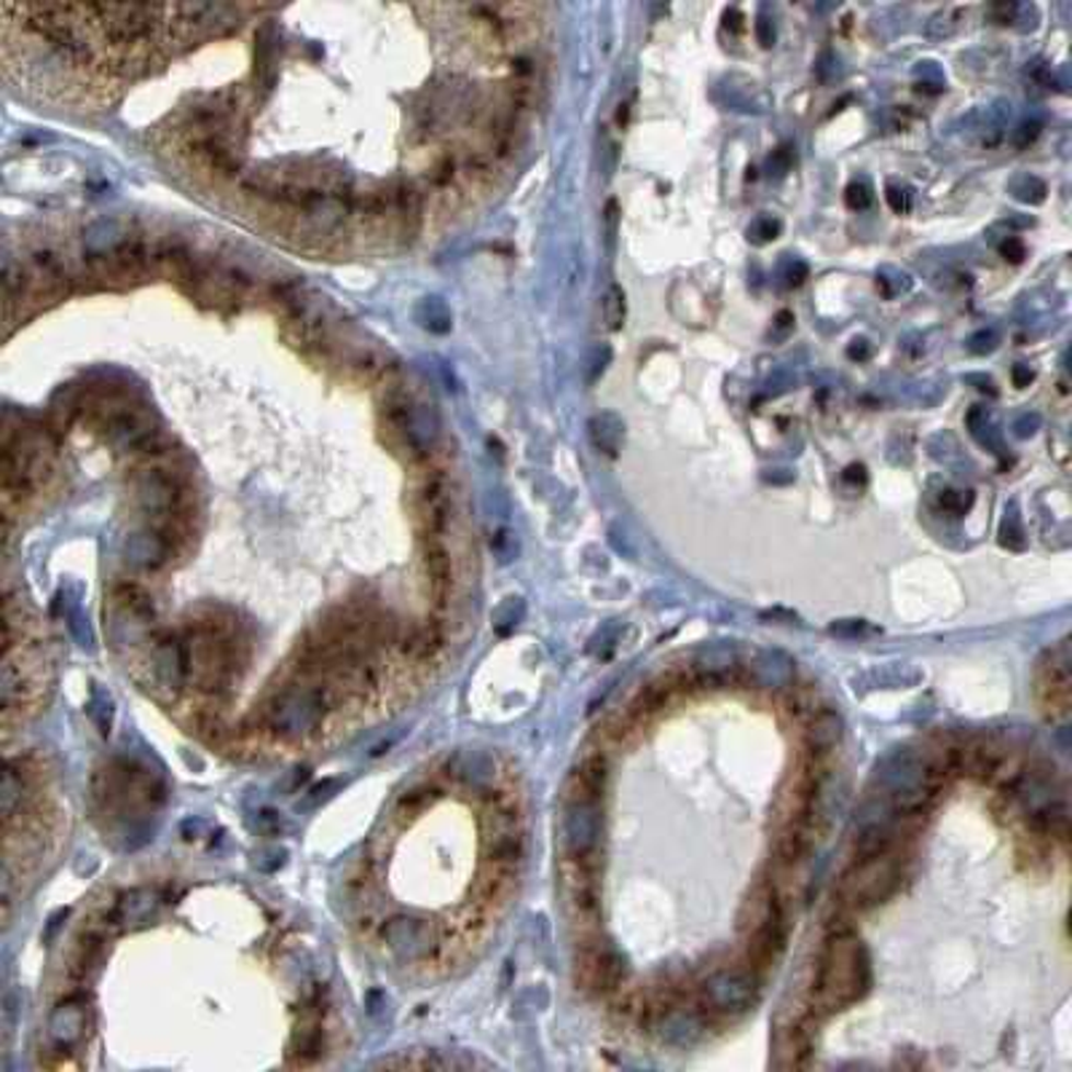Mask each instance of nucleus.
I'll list each match as a JSON object with an SVG mask.
<instances>
[{
  "instance_id": "f257e3e1",
  "label": "nucleus",
  "mask_w": 1072,
  "mask_h": 1072,
  "mask_svg": "<svg viewBox=\"0 0 1072 1072\" xmlns=\"http://www.w3.org/2000/svg\"><path fill=\"white\" fill-rule=\"evenodd\" d=\"M872 990V963L855 933H829L810 990V1016L826 1019L853 1008Z\"/></svg>"
},
{
  "instance_id": "f03ea898",
  "label": "nucleus",
  "mask_w": 1072,
  "mask_h": 1072,
  "mask_svg": "<svg viewBox=\"0 0 1072 1072\" xmlns=\"http://www.w3.org/2000/svg\"><path fill=\"white\" fill-rule=\"evenodd\" d=\"M903 864H907V858H903L901 848L874 855V858L853 861L848 872L842 874L840 885L834 888V903L848 909L850 914H861L879 907L901 888Z\"/></svg>"
},
{
  "instance_id": "7ed1b4c3",
  "label": "nucleus",
  "mask_w": 1072,
  "mask_h": 1072,
  "mask_svg": "<svg viewBox=\"0 0 1072 1072\" xmlns=\"http://www.w3.org/2000/svg\"><path fill=\"white\" fill-rule=\"evenodd\" d=\"M694 1000L714 1024H733L751 1014L762 1000V976L742 963L714 966L694 984Z\"/></svg>"
},
{
  "instance_id": "20e7f679",
  "label": "nucleus",
  "mask_w": 1072,
  "mask_h": 1072,
  "mask_svg": "<svg viewBox=\"0 0 1072 1072\" xmlns=\"http://www.w3.org/2000/svg\"><path fill=\"white\" fill-rule=\"evenodd\" d=\"M344 698L338 684H316L301 687L290 684L274 692V698L266 705V722L268 727L277 729L285 738H301V735L314 733L322 724L327 711L333 708L338 700Z\"/></svg>"
},
{
  "instance_id": "39448f33",
  "label": "nucleus",
  "mask_w": 1072,
  "mask_h": 1072,
  "mask_svg": "<svg viewBox=\"0 0 1072 1072\" xmlns=\"http://www.w3.org/2000/svg\"><path fill=\"white\" fill-rule=\"evenodd\" d=\"M574 984L590 998H612L627 984L625 960L601 936V927L579 933L574 949Z\"/></svg>"
},
{
  "instance_id": "423d86ee",
  "label": "nucleus",
  "mask_w": 1072,
  "mask_h": 1072,
  "mask_svg": "<svg viewBox=\"0 0 1072 1072\" xmlns=\"http://www.w3.org/2000/svg\"><path fill=\"white\" fill-rule=\"evenodd\" d=\"M788 914L777 907V901L766 909L764 918L746 927V946H742V966L753 973L764 976L786 955L788 944Z\"/></svg>"
},
{
  "instance_id": "0eeeda50",
  "label": "nucleus",
  "mask_w": 1072,
  "mask_h": 1072,
  "mask_svg": "<svg viewBox=\"0 0 1072 1072\" xmlns=\"http://www.w3.org/2000/svg\"><path fill=\"white\" fill-rule=\"evenodd\" d=\"M87 11L89 16H94L92 25L100 27L107 44L122 49V46H135L151 38L164 9L159 5H87Z\"/></svg>"
},
{
  "instance_id": "6e6552de",
  "label": "nucleus",
  "mask_w": 1072,
  "mask_h": 1072,
  "mask_svg": "<svg viewBox=\"0 0 1072 1072\" xmlns=\"http://www.w3.org/2000/svg\"><path fill=\"white\" fill-rule=\"evenodd\" d=\"M381 933L392 955L408 966H424L440 949V933L433 920L397 914V918L383 922Z\"/></svg>"
},
{
  "instance_id": "1a4fd4ad",
  "label": "nucleus",
  "mask_w": 1072,
  "mask_h": 1072,
  "mask_svg": "<svg viewBox=\"0 0 1072 1072\" xmlns=\"http://www.w3.org/2000/svg\"><path fill=\"white\" fill-rule=\"evenodd\" d=\"M1035 698L1048 718H1068L1070 714V652L1068 644L1048 652L1035 676Z\"/></svg>"
},
{
  "instance_id": "9d476101",
  "label": "nucleus",
  "mask_w": 1072,
  "mask_h": 1072,
  "mask_svg": "<svg viewBox=\"0 0 1072 1072\" xmlns=\"http://www.w3.org/2000/svg\"><path fill=\"white\" fill-rule=\"evenodd\" d=\"M566 855H585L601 850L603 816L598 802H568L566 807Z\"/></svg>"
},
{
  "instance_id": "9b49d317",
  "label": "nucleus",
  "mask_w": 1072,
  "mask_h": 1072,
  "mask_svg": "<svg viewBox=\"0 0 1072 1072\" xmlns=\"http://www.w3.org/2000/svg\"><path fill=\"white\" fill-rule=\"evenodd\" d=\"M416 512L424 539H440L442 531L448 529V518H451V494H448L446 475L433 472L424 477L416 496Z\"/></svg>"
},
{
  "instance_id": "f8f14e48",
  "label": "nucleus",
  "mask_w": 1072,
  "mask_h": 1072,
  "mask_svg": "<svg viewBox=\"0 0 1072 1072\" xmlns=\"http://www.w3.org/2000/svg\"><path fill=\"white\" fill-rule=\"evenodd\" d=\"M609 783V762L601 751L588 753L568 777V802H598L601 805Z\"/></svg>"
},
{
  "instance_id": "ddd939ff",
  "label": "nucleus",
  "mask_w": 1072,
  "mask_h": 1072,
  "mask_svg": "<svg viewBox=\"0 0 1072 1072\" xmlns=\"http://www.w3.org/2000/svg\"><path fill=\"white\" fill-rule=\"evenodd\" d=\"M89 1011H87V1003H83V998H65L62 1003L54 1008V1014H51V1019H49V1035H51V1040L54 1044L59 1046V1051H68L70 1046L78 1044V1040L83 1038V1033H87V1024H89Z\"/></svg>"
},
{
  "instance_id": "4468645a",
  "label": "nucleus",
  "mask_w": 1072,
  "mask_h": 1072,
  "mask_svg": "<svg viewBox=\"0 0 1072 1072\" xmlns=\"http://www.w3.org/2000/svg\"><path fill=\"white\" fill-rule=\"evenodd\" d=\"M448 775L459 781L461 786L475 788V792H491L496 777V764L488 753L481 751H461L453 759H448Z\"/></svg>"
},
{
  "instance_id": "2eb2a0df",
  "label": "nucleus",
  "mask_w": 1072,
  "mask_h": 1072,
  "mask_svg": "<svg viewBox=\"0 0 1072 1072\" xmlns=\"http://www.w3.org/2000/svg\"><path fill=\"white\" fill-rule=\"evenodd\" d=\"M842 740V722L831 708H823L805 724V751L810 757L831 759Z\"/></svg>"
},
{
  "instance_id": "dca6fc26",
  "label": "nucleus",
  "mask_w": 1072,
  "mask_h": 1072,
  "mask_svg": "<svg viewBox=\"0 0 1072 1072\" xmlns=\"http://www.w3.org/2000/svg\"><path fill=\"white\" fill-rule=\"evenodd\" d=\"M424 568L437 601H446L453 583V563L440 539H424Z\"/></svg>"
},
{
  "instance_id": "f3484780",
  "label": "nucleus",
  "mask_w": 1072,
  "mask_h": 1072,
  "mask_svg": "<svg viewBox=\"0 0 1072 1072\" xmlns=\"http://www.w3.org/2000/svg\"><path fill=\"white\" fill-rule=\"evenodd\" d=\"M105 927L107 925L87 927V931L78 936L73 963H70V973H73L76 979H87V976L97 968L100 957H103L105 952Z\"/></svg>"
},
{
  "instance_id": "a211bd4d",
  "label": "nucleus",
  "mask_w": 1072,
  "mask_h": 1072,
  "mask_svg": "<svg viewBox=\"0 0 1072 1072\" xmlns=\"http://www.w3.org/2000/svg\"><path fill=\"white\" fill-rule=\"evenodd\" d=\"M440 796H442V788L437 786V783H433V781L416 783V786L405 788V792L397 796V805H394V818L403 820V823H408V820L422 816L424 810H429V807H433L435 802L440 799Z\"/></svg>"
},
{
  "instance_id": "6ab92c4d",
  "label": "nucleus",
  "mask_w": 1072,
  "mask_h": 1072,
  "mask_svg": "<svg viewBox=\"0 0 1072 1072\" xmlns=\"http://www.w3.org/2000/svg\"><path fill=\"white\" fill-rule=\"evenodd\" d=\"M810 1051H812V1038L810 1033H807L805 1024H792V1027H786V1033L777 1038V1053H781V1057H788L786 1062H783V1068H805L807 1059H810Z\"/></svg>"
},
{
  "instance_id": "aec40b11",
  "label": "nucleus",
  "mask_w": 1072,
  "mask_h": 1072,
  "mask_svg": "<svg viewBox=\"0 0 1072 1072\" xmlns=\"http://www.w3.org/2000/svg\"><path fill=\"white\" fill-rule=\"evenodd\" d=\"M442 646V631L437 622H427V625L416 627L411 631V636L405 638V652L416 660H429L437 649Z\"/></svg>"
},
{
  "instance_id": "412c9836",
  "label": "nucleus",
  "mask_w": 1072,
  "mask_h": 1072,
  "mask_svg": "<svg viewBox=\"0 0 1072 1072\" xmlns=\"http://www.w3.org/2000/svg\"><path fill=\"white\" fill-rule=\"evenodd\" d=\"M590 435L603 453L614 457L622 440V422L612 413H603V416H596L590 422Z\"/></svg>"
},
{
  "instance_id": "4be33fe9",
  "label": "nucleus",
  "mask_w": 1072,
  "mask_h": 1072,
  "mask_svg": "<svg viewBox=\"0 0 1072 1072\" xmlns=\"http://www.w3.org/2000/svg\"><path fill=\"white\" fill-rule=\"evenodd\" d=\"M601 314H603V322H607V331L612 333L620 331L622 322H625V292H622L620 285H612L607 290Z\"/></svg>"
},
{
  "instance_id": "5701e85b",
  "label": "nucleus",
  "mask_w": 1072,
  "mask_h": 1072,
  "mask_svg": "<svg viewBox=\"0 0 1072 1072\" xmlns=\"http://www.w3.org/2000/svg\"><path fill=\"white\" fill-rule=\"evenodd\" d=\"M844 201H848L850 209H866L874 201V191L868 185V180H853L848 185V194H844Z\"/></svg>"
},
{
  "instance_id": "b1692460",
  "label": "nucleus",
  "mask_w": 1072,
  "mask_h": 1072,
  "mask_svg": "<svg viewBox=\"0 0 1072 1072\" xmlns=\"http://www.w3.org/2000/svg\"><path fill=\"white\" fill-rule=\"evenodd\" d=\"M777 233H781V223H777V220L759 218L757 223L748 229V239H753L757 244H764V242H770V239H775Z\"/></svg>"
},
{
  "instance_id": "393cba45",
  "label": "nucleus",
  "mask_w": 1072,
  "mask_h": 1072,
  "mask_svg": "<svg viewBox=\"0 0 1072 1072\" xmlns=\"http://www.w3.org/2000/svg\"><path fill=\"white\" fill-rule=\"evenodd\" d=\"M196 724H199V733L205 735L207 740H220L226 735V724L218 714H199Z\"/></svg>"
},
{
  "instance_id": "a878e982",
  "label": "nucleus",
  "mask_w": 1072,
  "mask_h": 1072,
  "mask_svg": "<svg viewBox=\"0 0 1072 1072\" xmlns=\"http://www.w3.org/2000/svg\"><path fill=\"white\" fill-rule=\"evenodd\" d=\"M1000 253L1005 255V261L1022 263L1024 261V244L1019 242V239H1008V242L1000 244Z\"/></svg>"
},
{
  "instance_id": "bb28decb",
  "label": "nucleus",
  "mask_w": 1072,
  "mask_h": 1072,
  "mask_svg": "<svg viewBox=\"0 0 1072 1072\" xmlns=\"http://www.w3.org/2000/svg\"><path fill=\"white\" fill-rule=\"evenodd\" d=\"M888 201H890V207L896 209V212H907L909 209V194L907 191H898L896 185H890L888 188Z\"/></svg>"
},
{
  "instance_id": "cd10ccee",
  "label": "nucleus",
  "mask_w": 1072,
  "mask_h": 1072,
  "mask_svg": "<svg viewBox=\"0 0 1072 1072\" xmlns=\"http://www.w3.org/2000/svg\"><path fill=\"white\" fill-rule=\"evenodd\" d=\"M1035 376H1033V370H1027V368H1014V381H1016V387L1024 389V387H1029V381H1033Z\"/></svg>"
}]
</instances>
